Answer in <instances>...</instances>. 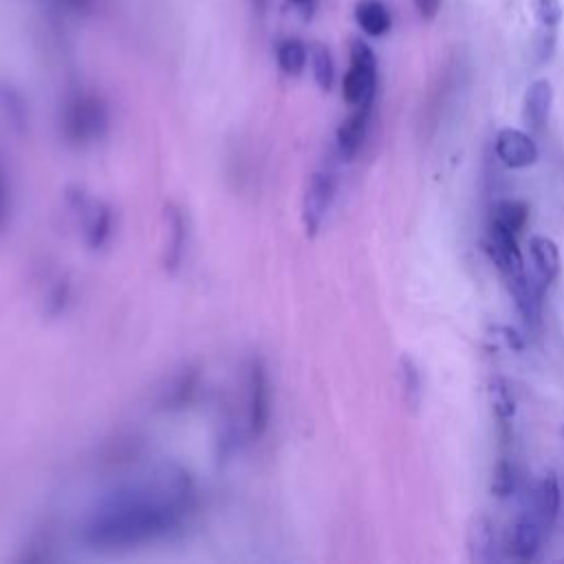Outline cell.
Segmentation results:
<instances>
[{"instance_id":"obj_19","label":"cell","mask_w":564,"mask_h":564,"mask_svg":"<svg viewBox=\"0 0 564 564\" xmlns=\"http://www.w3.org/2000/svg\"><path fill=\"white\" fill-rule=\"evenodd\" d=\"M306 59H308V51L295 37L284 40L280 44V48H278V66L282 68V73H286L291 77H295V75H300L304 70Z\"/></svg>"},{"instance_id":"obj_25","label":"cell","mask_w":564,"mask_h":564,"mask_svg":"<svg viewBox=\"0 0 564 564\" xmlns=\"http://www.w3.org/2000/svg\"><path fill=\"white\" fill-rule=\"evenodd\" d=\"M11 209V187H9V174L4 167V161L0 156V227L7 223Z\"/></svg>"},{"instance_id":"obj_30","label":"cell","mask_w":564,"mask_h":564,"mask_svg":"<svg viewBox=\"0 0 564 564\" xmlns=\"http://www.w3.org/2000/svg\"><path fill=\"white\" fill-rule=\"evenodd\" d=\"M66 2H70V4H75V7H84V4H86V0H66Z\"/></svg>"},{"instance_id":"obj_10","label":"cell","mask_w":564,"mask_h":564,"mask_svg":"<svg viewBox=\"0 0 564 564\" xmlns=\"http://www.w3.org/2000/svg\"><path fill=\"white\" fill-rule=\"evenodd\" d=\"M529 249H531V258H533V264H535L538 282L542 286H549L557 278L560 264H562L557 245L546 236H531Z\"/></svg>"},{"instance_id":"obj_18","label":"cell","mask_w":564,"mask_h":564,"mask_svg":"<svg viewBox=\"0 0 564 564\" xmlns=\"http://www.w3.org/2000/svg\"><path fill=\"white\" fill-rule=\"evenodd\" d=\"M527 220H529V205L524 200L507 198V200H498L494 207V223L511 229L513 234L524 229Z\"/></svg>"},{"instance_id":"obj_12","label":"cell","mask_w":564,"mask_h":564,"mask_svg":"<svg viewBox=\"0 0 564 564\" xmlns=\"http://www.w3.org/2000/svg\"><path fill=\"white\" fill-rule=\"evenodd\" d=\"M167 216V231H170V240H167V253H165V267L167 269H178L183 262V253H185V245H187V220L183 209H178L176 205H167L165 209Z\"/></svg>"},{"instance_id":"obj_15","label":"cell","mask_w":564,"mask_h":564,"mask_svg":"<svg viewBox=\"0 0 564 564\" xmlns=\"http://www.w3.org/2000/svg\"><path fill=\"white\" fill-rule=\"evenodd\" d=\"M535 507H538V516L540 522L551 529L557 511H560V482L555 471H546L540 482H538V494H535Z\"/></svg>"},{"instance_id":"obj_1","label":"cell","mask_w":564,"mask_h":564,"mask_svg":"<svg viewBox=\"0 0 564 564\" xmlns=\"http://www.w3.org/2000/svg\"><path fill=\"white\" fill-rule=\"evenodd\" d=\"M183 469H163L148 482L110 494L86 518L82 540L93 549H132L178 531L192 509Z\"/></svg>"},{"instance_id":"obj_4","label":"cell","mask_w":564,"mask_h":564,"mask_svg":"<svg viewBox=\"0 0 564 564\" xmlns=\"http://www.w3.org/2000/svg\"><path fill=\"white\" fill-rule=\"evenodd\" d=\"M271 377L260 359H253L247 368V427L253 438H260L271 421Z\"/></svg>"},{"instance_id":"obj_8","label":"cell","mask_w":564,"mask_h":564,"mask_svg":"<svg viewBox=\"0 0 564 564\" xmlns=\"http://www.w3.org/2000/svg\"><path fill=\"white\" fill-rule=\"evenodd\" d=\"M370 112H372V104L355 106L352 112L337 128V152L344 161L355 159L357 152L361 150V145L366 141V134H368Z\"/></svg>"},{"instance_id":"obj_11","label":"cell","mask_w":564,"mask_h":564,"mask_svg":"<svg viewBox=\"0 0 564 564\" xmlns=\"http://www.w3.org/2000/svg\"><path fill=\"white\" fill-rule=\"evenodd\" d=\"M496 546V531L487 516L476 513L467 524V549L471 562H491Z\"/></svg>"},{"instance_id":"obj_28","label":"cell","mask_w":564,"mask_h":564,"mask_svg":"<svg viewBox=\"0 0 564 564\" xmlns=\"http://www.w3.org/2000/svg\"><path fill=\"white\" fill-rule=\"evenodd\" d=\"M291 2L297 4V7H302V9H308V11H311V7H313L315 0H291Z\"/></svg>"},{"instance_id":"obj_20","label":"cell","mask_w":564,"mask_h":564,"mask_svg":"<svg viewBox=\"0 0 564 564\" xmlns=\"http://www.w3.org/2000/svg\"><path fill=\"white\" fill-rule=\"evenodd\" d=\"M110 236H112V214L106 205H97L90 214V220H88L86 240L93 249H99L108 242Z\"/></svg>"},{"instance_id":"obj_26","label":"cell","mask_w":564,"mask_h":564,"mask_svg":"<svg viewBox=\"0 0 564 564\" xmlns=\"http://www.w3.org/2000/svg\"><path fill=\"white\" fill-rule=\"evenodd\" d=\"M414 7L419 11V15L430 22L436 18V13L441 9V0H414Z\"/></svg>"},{"instance_id":"obj_27","label":"cell","mask_w":564,"mask_h":564,"mask_svg":"<svg viewBox=\"0 0 564 564\" xmlns=\"http://www.w3.org/2000/svg\"><path fill=\"white\" fill-rule=\"evenodd\" d=\"M502 333H505V339H507V344L509 346H513L516 350H520L522 348V341H520V337H518V333L516 330H511V328H502Z\"/></svg>"},{"instance_id":"obj_6","label":"cell","mask_w":564,"mask_h":564,"mask_svg":"<svg viewBox=\"0 0 564 564\" xmlns=\"http://www.w3.org/2000/svg\"><path fill=\"white\" fill-rule=\"evenodd\" d=\"M485 247H487L489 258L494 260V264L502 273L505 282L524 275V258L520 253L516 234L511 229H507V227H502V225L491 220Z\"/></svg>"},{"instance_id":"obj_7","label":"cell","mask_w":564,"mask_h":564,"mask_svg":"<svg viewBox=\"0 0 564 564\" xmlns=\"http://www.w3.org/2000/svg\"><path fill=\"white\" fill-rule=\"evenodd\" d=\"M496 154L511 170L529 167L538 161V145L527 132L518 128H502L496 134Z\"/></svg>"},{"instance_id":"obj_22","label":"cell","mask_w":564,"mask_h":564,"mask_svg":"<svg viewBox=\"0 0 564 564\" xmlns=\"http://www.w3.org/2000/svg\"><path fill=\"white\" fill-rule=\"evenodd\" d=\"M533 18L538 22V29H551L557 31L562 22V2L560 0H531Z\"/></svg>"},{"instance_id":"obj_24","label":"cell","mask_w":564,"mask_h":564,"mask_svg":"<svg viewBox=\"0 0 564 564\" xmlns=\"http://www.w3.org/2000/svg\"><path fill=\"white\" fill-rule=\"evenodd\" d=\"M401 379H403V390H405V401L416 405L421 399V377H419V368L414 366V361L410 357H401Z\"/></svg>"},{"instance_id":"obj_13","label":"cell","mask_w":564,"mask_h":564,"mask_svg":"<svg viewBox=\"0 0 564 564\" xmlns=\"http://www.w3.org/2000/svg\"><path fill=\"white\" fill-rule=\"evenodd\" d=\"M509 546H511L516 557L533 560L535 553H538V546H540V524H538V520H533L529 516H520L511 527Z\"/></svg>"},{"instance_id":"obj_2","label":"cell","mask_w":564,"mask_h":564,"mask_svg":"<svg viewBox=\"0 0 564 564\" xmlns=\"http://www.w3.org/2000/svg\"><path fill=\"white\" fill-rule=\"evenodd\" d=\"M110 123L108 106L93 93L73 95L62 110V132L70 143L84 145L99 141Z\"/></svg>"},{"instance_id":"obj_17","label":"cell","mask_w":564,"mask_h":564,"mask_svg":"<svg viewBox=\"0 0 564 564\" xmlns=\"http://www.w3.org/2000/svg\"><path fill=\"white\" fill-rule=\"evenodd\" d=\"M487 392H489V403H491V410H494L496 419L502 425H507L513 419V414H516V399H513V392H511L507 379L494 377L489 381Z\"/></svg>"},{"instance_id":"obj_21","label":"cell","mask_w":564,"mask_h":564,"mask_svg":"<svg viewBox=\"0 0 564 564\" xmlns=\"http://www.w3.org/2000/svg\"><path fill=\"white\" fill-rule=\"evenodd\" d=\"M311 66H313V75L315 82L322 90H330L333 82H335V64L330 57V51L324 44H315L311 51Z\"/></svg>"},{"instance_id":"obj_23","label":"cell","mask_w":564,"mask_h":564,"mask_svg":"<svg viewBox=\"0 0 564 564\" xmlns=\"http://www.w3.org/2000/svg\"><path fill=\"white\" fill-rule=\"evenodd\" d=\"M489 489H491V494H494L496 498H507V496H511V491H513V469H511L509 460L500 458V460L494 465Z\"/></svg>"},{"instance_id":"obj_3","label":"cell","mask_w":564,"mask_h":564,"mask_svg":"<svg viewBox=\"0 0 564 564\" xmlns=\"http://www.w3.org/2000/svg\"><path fill=\"white\" fill-rule=\"evenodd\" d=\"M341 93L348 106H368L377 93V57L359 37L350 42V68L344 75Z\"/></svg>"},{"instance_id":"obj_9","label":"cell","mask_w":564,"mask_h":564,"mask_svg":"<svg viewBox=\"0 0 564 564\" xmlns=\"http://www.w3.org/2000/svg\"><path fill=\"white\" fill-rule=\"evenodd\" d=\"M553 104V86L549 79L540 77L529 84L524 93V121L529 123L531 130L540 132L549 119Z\"/></svg>"},{"instance_id":"obj_16","label":"cell","mask_w":564,"mask_h":564,"mask_svg":"<svg viewBox=\"0 0 564 564\" xmlns=\"http://www.w3.org/2000/svg\"><path fill=\"white\" fill-rule=\"evenodd\" d=\"M198 386V375L194 370H183L176 377H172V381L167 383V388L161 394V408L165 410H178L185 408L194 394Z\"/></svg>"},{"instance_id":"obj_29","label":"cell","mask_w":564,"mask_h":564,"mask_svg":"<svg viewBox=\"0 0 564 564\" xmlns=\"http://www.w3.org/2000/svg\"><path fill=\"white\" fill-rule=\"evenodd\" d=\"M251 4H253V9L264 11V9H267V4H269V0H251Z\"/></svg>"},{"instance_id":"obj_5","label":"cell","mask_w":564,"mask_h":564,"mask_svg":"<svg viewBox=\"0 0 564 564\" xmlns=\"http://www.w3.org/2000/svg\"><path fill=\"white\" fill-rule=\"evenodd\" d=\"M335 189H337V181L328 167L315 170L311 174V181L304 192V203H302V220H304V227L308 234L319 231V227L330 209V203L335 198Z\"/></svg>"},{"instance_id":"obj_14","label":"cell","mask_w":564,"mask_h":564,"mask_svg":"<svg viewBox=\"0 0 564 564\" xmlns=\"http://www.w3.org/2000/svg\"><path fill=\"white\" fill-rule=\"evenodd\" d=\"M355 20L364 29V33L372 37L386 35L392 26L390 11L381 0H359L355 4Z\"/></svg>"}]
</instances>
